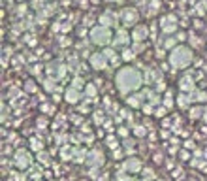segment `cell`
Masks as SVG:
<instances>
[{"mask_svg":"<svg viewBox=\"0 0 207 181\" xmlns=\"http://www.w3.org/2000/svg\"><path fill=\"white\" fill-rule=\"evenodd\" d=\"M117 83H119V89H121L123 93H128V91H134V89L141 83V77H139V74H138L136 70L124 68V70L119 72Z\"/></svg>","mask_w":207,"mask_h":181,"instance_id":"cell-1","label":"cell"},{"mask_svg":"<svg viewBox=\"0 0 207 181\" xmlns=\"http://www.w3.org/2000/svg\"><path fill=\"white\" fill-rule=\"evenodd\" d=\"M92 66H94V68H104V66H106V62L102 60V57H98V55H96V57H92Z\"/></svg>","mask_w":207,"mask_h":181,"instance_id":"cell-5","label":"cell"},{"mask_svg":"<svg viewBox=\"0 0 207 181\" xmlns=\"http://www.w3.org/2000/svg\"><path fill=\"white\" fill-rule=\"evenodd\" d=\"M77 98H79V93L74 91V89H70V93H68V100H70V102H75Z\"/></svg>","mask_w":207,"mask_h":181,"instance_id":"cell-6","label":"cell"},{"mask_svg":"<svg viewBox=\"0 0 207 181\" xmlns=\"http://www.w3.org/2000/svg\"><path fill=\"white\" fill-rule=\"evenodd\" d=\"M92 40L98 42V43L106 42V40H107V30H104V32H92Z\"/></svg>","mask_w":207,"mask_h":181,"instance_id":"cell-3","label":"cell"},{"mask_svg":"<svg viewBox=\"0 0 207 181\" xmlns=\"http://www.w3.org/2000/svg\"><path fill=\"white\" fill-rule=\"evenodd\" d=\"M139 166H141V164H139L138 161H128V162H126V168H128L130 172H138Z\"/></svg>","mask_w":207,"mask_h":181,"instance_id":"cell-4","label":"cell"},{"mask_svg":"<svg viewBox=\"0 0 207 181\" xmlns=\"http://www.w3.org/2000/svg\"><path fill=\"white\" fill-rule=\"evenodd\" d=\"M190 60H192L190 51H188V49H185V47L177 49V51L172 55V64H173V66H177V68H185Z\"/></svg>","mask_w":207,"mask_h":181,"instance_id":"cell-2","label":"cell"}]
</instances>
